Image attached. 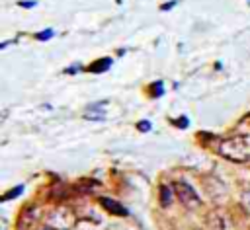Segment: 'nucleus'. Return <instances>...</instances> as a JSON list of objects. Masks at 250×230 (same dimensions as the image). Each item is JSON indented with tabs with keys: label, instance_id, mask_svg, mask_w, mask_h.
Listing matches in <instances>:
<instances>
[{
	"label": "nucleus",
	"instance_id": "9b49d317",
	"mask_svg": "<svg viewBox=\"0 0 250 230\" xmlns=\"http://www.w3.org/2000/svg\"><path fill=\"white\" fill-rule=\"evenodd\" d=\"M174 6H176V0H170V2L162 4V6H160V10H170V8H174Z\"/></svg>",
	"mask_w": 250,
	"mask_h": 230
},
{
	"label": "nucleus",
	"instance_id": "39448f33",
	"mask_svg": "<svg viewBox=\"0 0 250 230\" xmlns=\"http://www.w3.org/2000/svg\"><path fill=\"white\" fill-rule=\"evenodd\" d=\"M102 205H104L107 211L115 212V214H125V212H127L121 205H117V203H115V201H111V199H102Z\"/></svg>",
	"mask_w": 250,
	"mask_h": 230
},
{
	"label": "nucleus",
	"instance_id": "f257e3e1",
	"mask_svg": "<svg viewBox=\"0 0 250 230\" xmlns=\"http://www.w3.org/2000/svg\"><path fill=\"white\" fill-rule=\"evenodd\" d=\"M219 154L230 162L250 160V134H234L219 144Z\"/></svg>",
	"mask_w": 250,
	"mask_h": 230
},
{
	"label": "nucleus",
	"instance_id": "20e7f679",
	"mask_svg": "<svg viewBox=\"0 0 250 230\" xmlns=\"http://www.w3.org/2000/svg\"><path fill=\"white\" fill-rule=\"evenodd\" d=\"M111 62H113V60H111L109 57H104V58L96 60L94 64H90V66H88V70H90V72H96V74H98V72H105V70L111 66Z\"/></svg>",
	"mask_w": 250,
	"mask_h": 230
},
{
	"label": "nucleus",
	"instance_id": "f03ea898",
	"mask_svg": "<svg viewBox=\"0 0 250 230\" xmlns=\"http://www.w3.org/2000/svg\"><path fill=\"white\" fill-rule=\"evenodd\" d=\"M47 224H49V228H55V230H70L76 224V216L70 209L59 207L49 214Z\"/></svg>",
	"mask_w": 250,
	"mask_h": 230
},
{
	"label": "nucleus",
	"instance_id": "423d86ee",
	"mask_svg": "<svg viewBox=\"0 0 250 230\" xmlns=\"http://www.w3.org/2000/svg\"><path fill=\"white\" fill-rule=\"evenodd\" d=\"M102 105H105V101L96 103V105H88V107H90V109H100ZM86 119H94V121H98V119H104V113H96V111H94V113H88V111H86Z\"/></svg>",
	"mask_w": 250,
	"mask_h": 230
},
{
	"label": "nucleus",
	"instance_id": "1a4fd4ad",
	"mask_svg": "<svg viewBox=\"0 0 250 230\" xmlns=\"http://www.w3.org/2000/svg\"><path fill=\"white\" fill-rule=\"evenodd\" d=\"M137 127H139V131H143V133H146V131H150V121H139L137 123Z\"/></svg>",
	"mask_w": 250,
	"mask_h": 230
},
{
	"label": "nucleus",
	"instance_id": "2eb2a0df",
	"mask_svg": "<svg viewBox=\"0 0 250 230\" xmlns=\"http://www.w3.org/2000/svg\"><path fill=\"white\" fill-rule=\"evenodd\" d=\"M43 230H55V228H49V226H47V228H43Z\"/></svg>",
	"mask_w": 250,
	"mask_h": 230
},
{
	"label": "nucleus",
	"instance_id": "6e6552de",
	"mask_svg": "<svg viewBox=\"0 0 250 230\" xmlns=\"http://www.w3.org/2000/svg\"><path fill=\"white\" fill-rule=\"evenodd\" d=\"M162 94H164V86H162V82L158 80V82L152 84V96H154V97H160Z\"/></svg>",
	"mask_w": 250,
	"mask_h": 230
},
{
	"label": "nucleus",
	"instance_id": "4468645a",
	"mask_svg": "<svg viewBox=\"0 0 250 230\" xmlns=\"http://www.w3.org/2000/svg\"><path fill=\"white\" fill-rule=\"evenodd\" d=\"M80 68H82L80 64H74V66H70V68H68L66 72H76V70H80Z\"/></svg>",
	"mask_w": 250,
	"mask_h": 230
},
{
	"label": "nucleus",
	"instance_id": "ddd939ff",
	"mask_svg": "<svg viewBox=\"0 0 250 230\" xmlns=\"http://www.w3.org/2000/svg\"><path fill=\"white\" fill-rule=\"evenodd\" d=\"M162 201H164V205L168 203V187H162Z\"/></svg>",
	"mask_w": 250,
	"mask_h": 230
},
{
	"label": "nucleus",
	"instance_id": "7ed1b4c3",
	"mask_svg": "<svg viewBox=\"0 0 250 230\" xmlns=\"http://www.w3.org/2000/svg\"><path fill=\"white\" fill-rule=\"evenodd\" d=\"M174 191H176V197L180 199V203H182L184 207H188V209H197V207H199L201 199H199V195L193 191L191 185H188V183H184V181H176V183H174Z\"/></svg>",
	"mask_w": 250,
	"mask_h": 230
},
{
	"label": "nucleus",
	"instance_id": "0eeeda50",
	"mask_svg": "<svg viewBox=\"0 0 250 230\" xmlns=\"http://www.w3.org/2000/svg\"><path fill=\"white\" fill-rule=\"evenodd\" d=\"M51 37H53V29H43V31L35 33V39H39V41H47Z\"/></svg>",
	"mask_w": 250,
	"mask_h": 230
},
{
	"label": "nucleus",
	"instance_id": "f8f14e48",
	"mask_svg": "<svg viewBox=\"0 0 250 230\" xmlns=\"http://www.w3.org/2000/svg\"><path fill=\"white\" fill-rule=\"evenodd\" d=\"M35 4H37L35 0H31V2H29V0H27V2H20V6H21V8H33Z\"/></svg>",
	"mask_w": 250,
	"mask_h": 230
},
{
	"label": "nucleus",
	"instance_id": "9d476101",
	"mask_svg": "<svg viewBox=\"0 0 250 230\" xmlns=\"http://www.w3.org/2000/svg\"><path fill=\"white\" fill-rule=\"evenodd\" d=\"M188 123H189V121H188V117H180V119H176V121H174V125H176V127H180V129H186V127H188Z\"/></svg>",
	"mask_w": 250,
	"mask_h": 230
}]
</instances>
